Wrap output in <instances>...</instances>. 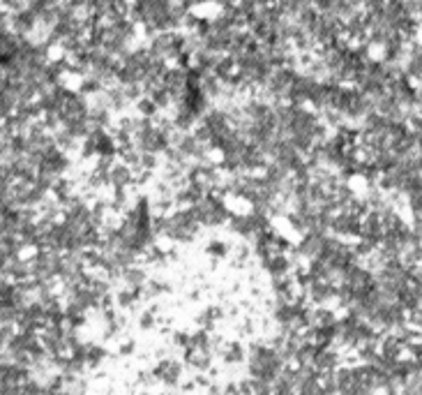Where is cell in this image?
Listing matches in <instances>:
<instances>
[{
	"label": "cell",
	"mask_w": 422,
	"mask_h": 395,
	"mask_svg": "<svg viewBox=\"0 0 422 395\" xmlns=\"http://www.w3.org/2000/svg\"><path fill=\"white\" fill-rule=\"evenodd\" d=\"M286 367H288V363L284 360L282 353L268 342V337L249 340V351H247L245 365H242V370H245L242 377L252 384L256 395H259L266 386L273 384Z\"/></svg>",
	"instance_id": "cell-1"
},
{
	"label": "cell",
	"mask_w": 422,
	"mask_h": 395,
	"mask_svg": "<svg viewBox=\"0 0 422 395\" xmlns=\"http://www.w3.org/2000/svg\"><path fill=\"white\" fill-rule=\"evenodd\" d=\"M148 370L152 374V379H155V386L164 388V391H169V393H178L183 381L187 379V374H190L183 363L180 351L169 349V346H164V349H159L155 353V358H152V363L148 365Z\"/></svg>",
	"instance_id": "cell-2"
},
{
	"label": "cell",
	"mask_w": 422,
	"mask_h": 395,
	"mask_svg": "<svg viewBox=\"0 0 422 395\" xmlns=\"http://www.w3.org/2000/svg\"><path fill=\"white\" fill-rule=\"evenodd\" d=\"M192 213L196 215L199 225L203 231H219V229H226L228 220H231V201L226 197H221L217 192H208L199 201H194L190 206Z\"/></svg>",
	"instance_id": "cell-3"
},
{
	"label": "cell",
	"mask_w": 422,
	"mask_h": 395,
	"mask_svg": "<svg viewBox=\"0 0 422 395\" xmlns=\"http://www.w3.org/2000/svg\"><path fill=\"white\" fill-rule=\"evenodd\" d=\"M69 356L79 360V363L83 365V370H86L88 374H95L109 363L111 351L100 337H81L79 342L74 344V349Z\"/></svg>",
	"instance_id": "cell-4"
},
{
	"label": "cell",
	"mask_w": 422,
	"mask_h": 395,
	"mask_svg": "<svg viewBox=\"0 0 422 395\" xmlns=\"http://www.w3.org/2000/svg\"><path fill=\"white\" fill-rule=\"evenodd\" d=\"M249 342L242 337H221V342L217 346V365L221 370H235V367H242L247 360Z\"/></svg>",
	"instance_id": "cell-5"
},
{
	"label": "cell",
	"mask_w": 422,
	"mask_h": 395,
	"mask_svg": "<svg viewBox=\"0 0 422 395\" xmlns=\"http://www.w3.org/2000/svg\"><path fill=\"white\" fill-rule=\"evenodd\" d=\"M162 324H166V315H164L162 305H159L157 301L143 303L141 308L136 310V328L141 333L157 331Z\"/></svg>",
	"instance_id": "cell-6"
},
{
	"label": "cell",
	"mask_w": 422,
	"mask_h": 395,
	"mask_svg": "<svg viewBox=\"0 0 422 395\" xmlns=\"http://www.w3.org/2000/svg\"><path fill=\"white\" fill-rule=\"evenodd\" d=\"M224 322H226V305L221 303H205L194 315V328H201V331H217V326Z\"/></svg>",
	"instance_id": "cell-7"
},
{
	"label": "cell",
	"mask_w": 422,
	"mask_h": 395,
	"mask_svg": "<svg viewBox=\"0 0 422 395\" xmlns=\"http://www.w3.org/2000/svg\"><path fill=\"white\" fill-rule=\"evenodd\" d=\"M203 254L214 263L228 261V254H231V240L221 238V236H212L210 240H205L203 245Z\"/></svg>",
	"instance_id": "cell-8"
},
{
	"label": "cell",
	"mask_w": 422,
	"mask_h": 395,
	"mask_svg": "<svg viewBox=\"0 0 422 395\" xmlns=\"http://www.w3.org/2000/svg\"><path fill=\"white\" fill-rule=\"evenodd\" d=\"M116 356H120V358H131L136 353V349H138V344H136V340L131 337V335H127V333H125V335H120L116 340Z\"/></svg>",
	"instance_id": "cell-9"
},
{
	"label": "cell",
	"mask_w": 422,
	"mask_h": 395,
	"mask_svg": "<svg viewBox=\"0 0 422 395\" xmlns=\"http://www.w3.org/2000/svg\"><path fill=\"white\" fill-rule=\"evenodd\" d=\"M159 395H178V393H169V391H164V393H159Z\"/></svg>",
	"instance_id": "cell-10"
}]
</instances>
